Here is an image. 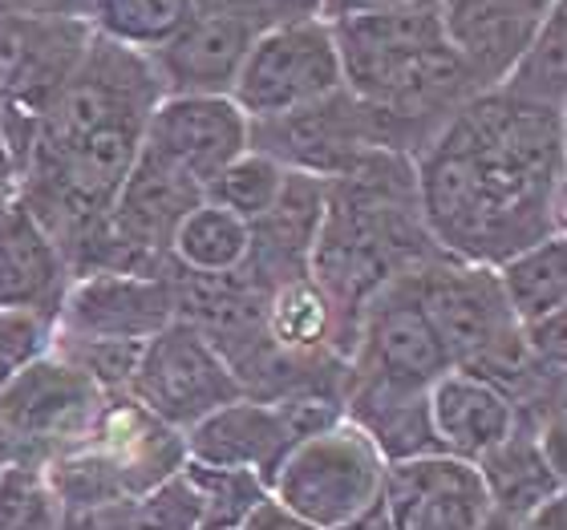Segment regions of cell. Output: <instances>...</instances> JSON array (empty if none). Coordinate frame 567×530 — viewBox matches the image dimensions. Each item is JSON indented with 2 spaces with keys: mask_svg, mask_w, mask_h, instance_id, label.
<instances>
[{
  "mask_svg": "<svg viewBox=\"0 0 567 530\" xmlns=\"http://www.w3.org/2000/svg\"><path fill=\"white\" fill-rule=\"evenodd\" d=\"M474 470H478V482L486 490L491 515L507 522H523L544 502L564 495V470L547 458L539 437L523 422L491 454L474 461Z\"/></svg>",
  "mask_w": 567,
  "mask_h": 530,
  "instance_id": "obj_20",
  "label": "cell"
},
{
  "mask_svg": "<svg viewBox=\"0 0 567 530\" xmlns=\"http://www.w3.org/2000/svg\"><path fill=\"white\" fill-rule=\"evenodd\" d=\"M178 320L175 276H73L58 308V341L65 344H146Z\"/></svg>",
  "mask_w": 567,
  "mask_h": 530,
  "instance_id": "obj_12",
  "label": "cell"
},
{
  "mask_svg": "<svg viewBox=\"0 0 567 530\" xmlns=\"http://www.w3.org/2000/svg\"><path fill=\"white\" fill-rule=\"evenodd\" d=\"M0 178L12 183V158H9V146H4V131H0Z\"/></svg>",
  "mask_w": 567,
  "mask_h": 530,
  "instance_id": "obj_38",
  "label": "cell"
},
{
  "mask_svg": "<svg viewBox=\"0 0 567 530\" xmlns=\"http://www.w3.org/2000/svg\"><path fill=\"white\" fill-rule=\"evenodd\" d=\"M195 12V0H94L90 33L151 58L178 29H187Z\"/></svg>",
  "mask_w": 567,
  "mask_h": 530,
  "instance_id": "obj_25",
  "label": "cell"
},
{
  "mask_svg": "<svg viewBox=\"0 0 567 530\" xmlns=\"http://www.w3.org/2000/svg\"><path fill=\"white\" fill-rule=\"evenodd\" d=\"M385 458L353 422L292 441L268 478V498L320 530H341L381 502Z\"/></svg>",
  "mask_w": 567,
  "mask_h": 530,
  "instance_id": "obj_5",
  "label": "cell"
},
{
  "mask_svg": "<svg viewBox=\"0 0 567 530\" xmlns=\"http://www.w3.org/2000/svg\"><path fill=\"white\" fill-rule=\"evenodd\" d=\"M381 507L393 530H483L491 522L478 470L446 454L385 466Z\"/></svg>",
  "mask_w": 567,
  "mask_h": 530,
  "instance_id": "obj_13",
  "label": "cell"
},
{
  "mask_svg": "<svg viewBox=\"0 0 567 530\" xmlns=\"http://www.w3.org/2000/svg\"><path fill=\"white\" fill-rule=\"evenodd\" d=\"M9 461H17V449H12L9 434H4V429H0V466H9Z\"/></svg>",
  "mask_w": 567,
  "mask_h": 530,
  "instance_id": "obj_39",
  "label": "cell"
},
{
  "mask_svg": "<svg viewBox=\"0 0 567 530\" xmlns=\"http://www.w3.org/2000/svg\"><path fill=\"white\" fill-rule=\"evenodd\" d=\"M498 90L527 106L567 114V4H556L539 21L523 58Z\"/></svg>",
  "mask_w": 567,
  "mask_h": 530,
  "instance_id": "obj_24",
  "label": "cell"
},
{
  "mask_svg": "<svg viewBox=\"0 0 567 530\" xmlns=\"http://www.w3.org/2000/svg\"><path fill=\"white\" fill-rule=\"evenodd\" d=\"M183 461H187L183 434L151 417L134 397L118 393L106 397L82 441L45 461V474L65 510H82L134 502L183 470Z\"/></svg>",
  "mask_w": 567,
  "mask_h": 530,
  "instance_id": "obj_4",
  "label": "cell"
},
{
  "mask_svg": "<svg viewBox=\"0 0 567 530\" xmlns=\"http://www.w3.org/2000/svg\"><path fill=\"white\" fill-rule=\"evenodd\" d=\"M9 199H12V183L9 178H0V207H4Z\"/></svg>",
  "mask_w": 567,
  "mask_h": 530,
  "instance_id": "obj_41",
  "label": "cell"
},
{
  "mask_svg": "<svg viewBox=\"0 0 567 530\" xmlns=\"http://www.w3.org/2000/svg\"><path fill=\"white\" fill-rule=\"evenodd\" d=\"M126 397L138 401L142 409L163 425L187 434L207 413L244 397V389H239L224 353L195 324L171 320L163 332H154L151 341L142 344Z\"/></svg>",
  "mask_w": 567,
  "mask_h": 530,
  "instance_id": "obj_9",
  "label": "cell"
},
{
  "mask_svg": "<svg viewBox=\"0 0 567 530\" xmlns=\"http://www.w3.org/2000/svg\"><path fill=\"white\" fill-rule=\"evenodd\" d=\"M483 530H519V522H507V519H498V515H491V522H486Z\"/></svg>",
  "mask_w": 567,
  "mask_h": 530,
  "instance_id": "obj_40",
  "label": "cell"
},
{
  "mask_svg": "<svg viewBox=\"0 0 567 530\" xmlns=\"http://www.w3.org/2000/svg\"><path fill=\"white\" fill-rule=\"evenodd\" d=\"M329 29L344 90L373 110L385 150L414 158L474 94H483L450 53L434 0L344 12Z\"/></svg>",
  "mask_w": 567,
  "mask_h": 530,
  "instance_id": "obj_2",
  "label": "cell"
},
{
  "mask_svg": "<svg viewBox=\"0 0 567 530\" xmlns=\"http://www.w3.org/2000/svg\"><path fill=\"white\" fill-rule=\"evenodd\" d=\"M0 530H65V502L49 482L45 466H0Z\"/></svg>",
  "mask_w": 567,
  "mask_h": 530,
  "instance_id": "obj_28",
  "label": "cell"
},
{
  "mask_svg": "<svg viewBox=\"0 0 567 530\" xmlns=\"http://www.w3.org/2000/svg\"><path fill=\"white\" fill-rule=\"evenodd\" d=\"M183 474L199 498V530H239L268 502V482L248 470H215L183 461Z\"/></svg>",
  "mask_w": 567,
  "mask_h": 530,
  "instance_id": "obj_27",
  "label": "cell"
},
{
  "mask_svg": "<svg viewBox=\"0 0 567 530\" xmlns=\"http://www.w3.org/2000/svg\"><path fill=\"white\" fill-rule=\"evenodd\" d=\"M106 397L82 365L53 349L0 385V429L9 434L17 458L45 466L90 434Z\"/></svg>",
  "mask_w": 567,
  "mask_h": 530,
  "instance_id": "obj_7",
  "label": "cell"
},
{
  "mask_svg": "<svg viewBox=\"0 0 567 530\" xmlns=\"http://www.w3.org/2000/svg\"><path fill=\"white\" fill-rule=\"evenodd\" d=\"M239 530H320V527H312V522H305V519H296L292 510H284L280 502H272V498H268V502H264V507L256 510V515H251V519L244 522Z\"/></svg>",
  "mask_w": 567,
  "mask_h": 530,
  "instance_id": "obj_33",
  "label": "cell"
},
{
  "mask_svg": "<svg viewBox=\"0 0 567 530\" xmlns=\"http://www.w3.org/2000/svg\"><path fill=\"white\" fill-rule=\"evenodd\" d=\"M94 0H0L4 17H24V21H82L90 24Z\"/></svg>",
  "mask_w": 567,
  "mask_h": 530,
  "instance_id": "obj_32",
  "label": "cell"
},
{
  "mask_svg": "<svg viewBox=\"0 0 567 530\" xmlns=\"http://www.w3.org/2000/svg\"><path fill=\"white\" fill-rule=\"evenodd\" d=\"M284 178H288V170H284L276 158H268V154L248 146V150L239 154V158H231V163L203 187V199L215 202V207H224L227 215H236V219H244V224L251 227L256 219H264V215L272 211V202L280 199V190H284Z\"/></svg>",
  "mask_w": 567,
  "mask_h": 530,
  "instance_id": "obj_26",
  "label": "cell"
},
{
  "mask_svg": "<svg viewBox=\"0 0 567 530\" xmlns=\"http://www.w3.org/2000/svg\"><path fill=\"white\" fill-rule=\"evenodd\" d=\"M337 90H344V77L332 29L324 17H308L256 33L231 85V102L248 122H268L312 106Z\"/></svg>",
  "mask_w": 567,
  "mask_h": 530,
  "instance_id": "obj_8",
  "label": "cell"
},
{
  "mask_svg": "<svg viewBox=\"0 0 567 530\" xmlns=\"http://www.w3.org/2000/svg\"><path fill=\"white\" fill-rule=\"evenodd\" d=\"M425 393L385 389V385H365V381L344 377V393H341L344 422H353L378 446L385 466L425 458V454H437L434 429H430V409H425Z\"/></svg>",
  "mask_w": 567,
  "mask_h": 530,
  "instance_id": "obj_21",
  "label": "cell"
},
{
  "mask_svg": "<svg viewBox=\"0 0 567 530\" xmlns=\"http://www.w3.org/2000/svg\"><path fill=\"white\" fill-rule=\"evenodd\" d=\"M446 368L450 361L417 304L414 288H410V271H405L361 308L344 377L385 385V389L425 393Z\"/></svg>",
  "mask_w": 567,
  "mask_h": 530,
  "instance_id": "obj_10",
  "label": "cell"
},
{
  "mask_svg": "<svg viewBox=\"0 0 567 530\" xmlns=\"http://www.w3.org/2000/svg\"><path fill=\"white\" fill-rule=\"evenodd\" d=\"M417 211L437 256L498 263L564 236V114L474 94L414 154Z\"/></svg>",
  "mask_w": 567,
  "mask_h": 530,
  "instance_id": "obj_1",
  "label": "cell"
},
{
  "mask_svg": "<svg viewBox=\"0 0 567 530\" xmlns=\"http://www.w3.org/2000/svg\"><path fill=\"white\" fill-rule=\"evenodd\" d=\"M248 146L276 158L284 170L324 178V183L344 175L361 154L385 150L373 110L349 90H337V94L292 110V114H280V118L251 122Z\"/></svg>",
  "mask_w": 567,
  "mask_h": 530,
  "instance_id": "obj_11",
  "label": "cell"
},
{
  "mask_svg": "<svg viewBox=\"0 0 567 530\" xmlns=\"http://www.w3.org/2000/svg\"><path fill=\"white\" fill-rule=\"evenodd\" d=\"M564 502H567V495L544 502L535 515H527V519L519 522V530H567V507Z\"/></svg>",
  "mask_w": 567,
  "mask_h": 530,
  "instance_id": "obj_34",
  "label": "cell"
},
{
  "mask_svg": "<svg viewBox=\"0 0 567 530\" xmlns=\"http://www.w3.org/2000/svg\"><path fill=\"white\" fill-rule=\"evenodd\" d=\"M437 24L450 53L462 61L478 90H498L523 58L539 21L498 4V0H434Z\"/></svg>",
  "mask_w": 567,
  "mask_h": 530,
  "instance_id": "obj_18",
  "label": "cell"
},
{
  "mask_svg": "<svg viewBox=\"0 0 567 530\" xmlns=\"http://www.w3.org/2000/svg\"><path fill=\"white\" fill-rule=\"evenodd\" d=\"M256 33L239 21L195 12L187 29H178L158 53H151L154 77L163 94H203V97H231L244 58H248Z\"/></svg>",
  "mask_w": 567,
  "mask_h": 530,
  "instance_id": "obj_17",
  "label": "cell"
},
{
  "mask_svg": "<svg viewBox=\"0 0 567 530\" xmlns=\"http://www.w3.org/2000/svg\"><path fill=\"white\" fill-rule=\"evenodd\" d=\"M385 4H405V0H320V12H324V21H332V17H344V12L385 9Z\"/></svg>",
  "mask_w": 567,
  "mask_h": 530,
  "instance_id": "obj_35",
  "label": "cell"
},
{
  "mask_svg": "<svg viewBox=\"0 0 567 530\" xmlns=\"http://www.w3.org/2000/svg\"><path fill=\"white\" fill-rule=\"evenodd\" d=\"M434 256L437 248L425 236L417 211L414 158L398 150H369L344 175L324 183V219L308 276L344 324L349 344L361 308L385 283Z\"/></svg>",
  "mask_w": 567,
  "mask_h": 530,
  "instance_id": "obj_3",
  "label": "cell"
},
{
  "mask_svg": "<svg viewBox=\"0 0 567 530\" xmlns=\"http://www.w3.org/2000/svg\"><path fill=\"white\" fill-rule=\"evenodd\" d=\"M58 316L41 308H0V385L37 356L53 353Z\"/></svg>",
  "mask_w": 567,
  "mask_h": 530,
  "instance_id": "obj_29",
  "label": "cell"
},
{
  "mask_svg": "<svg viewBox=\"0 0 567 530\" xmlns=\"http://www.w3.org/2000/svg\"><path fill=\"white\" fill-rule=\"evenodd\" d=\"M82 21H24L0 12V131L12 158V178L37 126L90 49Z\"/></svg>",
  "mask_w": 567,
  "mask_h": 530,
  "instance_id": "obj_6",
  "label": "cell"
},
{
  "mask_svg": "<svg viewBox=\"0 0 567 530\" xmlns=\"http://www.w3.org/2000/svg\"><path fill=\"white\" fill-rule=\"evenodd\" d=\"M70 263L49 231L9 199L0 207V308H41L58 316L70 288Z\"/></svg>",
  "mask_w": 567,
  "mask_h": 530,
  "instance_id": "obj_19",
  "label": "cell"
},
{
  "mask_svg": "<svg viewBox=\"0 0 567 530\" xmlns=\"http://www.w3.org/2000/svg\"><path fill=\"white\" fill-rule=\"evenodd\" d=\"M183 446L187 461L215 470H248L268 482L280 458L292 449V429L276 401L236 397L207 413L199 425H190Z\"/></svg>",
  "mask_w": 567,
  "mask_h": 530,
  "instance_id": "obj_15",
  "label": "cell"
},
{
  "mask_svg": "<svg viewBox=\"0 0 567 530\" xmlns=\"http://www.w3.org/2000/svg\"><path fill=\"white\" fill-rule=\"evenodd\" d=\"M248 251L251 227L203 199L171 239V271L187 280H227L244 271Z\"/></svg>",
  "mask_w": 567,
  "mask_h": 530,
  "instance_id": "obj_23",
  "label": "cell"
},
{
  "mask_svg": "<svg viewBox=\"0 0 567 530\" xmlns=\"http://www.w3.org/2000/svg\"><path fill=\"white\" fill-rule=\"evenodd\" d=\"M425 409H430L437 454L458 458L466 466L491 454L519 425V409L507 389H498L495 381L478 373H462V368H446L430 385Z\"/></svg>",
  "mask_w": 567,
  "mask_h": 530,
  "instance_id": "obj_16",
  "label": "cell"
},
{
  "mask_svg": "<svg viewBox=\"0 0 567 530\" xmlns=\"http://www.w3.org/2000/svg\"><path fill=\"white\" fill-rule=\"evenodd\" d=\"M498 4L523 12V17H532V21H544L547 12L556 9V4H564V0H498Z\"/></svg>",
  "mask_w": 567,
  "mask_h": 530,
  "instance_id": "obj_37",
  "label": "cell"
},
{
  "mask_svg": "<svg viewBox=\"0 0 567 530\" xmlns=\"http://www.w3.org/2000/svg\"><path fill=\"white\" fill-rule=\"evenodd\" d=\"M248 131L251 122L231 97L163 94L146 122L142 146L207 187L231 158L248 150Z\"/></svg>",
  "mask_w": 567,
  "mask_h": 530,
  "instance_id": "obj_14",
  "label": "cell"
},
{
  "mask_svg": "<svg viewBox=\"0 0 567 530\" xmlns=\"http://www.w3.org/2000/svg\"><path fill=\"white\" fill-rule=\"evenodd\" d=\"M341 530H393V527H390V515H385V507L378 502V507H369L365 515H357L353 522H344Z\"/></svg>",
  "mask_w": 567,
  "mask_h": 530,
  "instance_id": "obj_36",
  "label": "cell"
},
{
  "mask_svg": "<svg viewBox=\"0 0 567 530\" xmlns=\"http://www.w3.org/2000/svg\"><path fill=\"white\" fill-rule=\"evenodd\" d=\"M126 530H199V498L178 470L126 507Z\"/></svg>",
  "mask_w": 567,
  "mask_h": 530,
  "instance_id": "obj_30",
  "label": "cell"
},
{
  "mask_svg": "<svg viewBox=\"0 0 567 530\" xmlns=\"http://www.w3.org/2000/svg\"><path fill=\"white\" fill-rule=\"evenodd\" d=\"M199 12H215L227 21H239L251 33H268L276 24L308 21V17H324L320 0H195Z\"/></svg>",
  "mask_w": 567,
  "mask_h": 530,
  "instance_id": "obj_31",
  "label": "cell"
},
{
  "mask_svg": "<svg viewBox=\"0 0 567 530\" xmlns=\"http://www.w3.org/2000/svg\"><path fill=\"white\" fill-rule=\"evenodd\" d=\"M503 300L519 329H535L567 316V239L547 236L532 248L515 251L495 268Z\"/></svg>",
  "mask_w": 567,
  "mask_h": 530,
  "instance_id": "obj_22",
  "label": "cell"
}]
</instances>
